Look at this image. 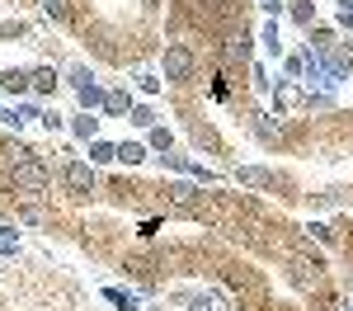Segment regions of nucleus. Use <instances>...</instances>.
I'll return each instance as SVG.
<instances>
[{"mask_svg":"<svg viewBox=\"0 0 353 311\" xmlns=\"http://www.w3.org/2000/svg\"><path fill=\"white\" fill-rule=\"evenodd\" d=\"M10 174H14V184H19V189H28V194L52 189V170L43 165L33 151H19V161H14V170H10Z\"/></svg>","mask_w":353,"mask_h":311,"instance_id":"nucleus-1","label":"nucleus"},{"mask_svg":"<svg viewBox=\"0 0 353 311\" xmlns=\"http://www.w3.org/2000/svg\"><path fill=\"white\" fill-rule=\"evenodd\" d=\"M165 81H174V85L193 81V52L184 43H170L165 48Z\"/></svg>","mask_w":353,"mask_h":311,"instance_id":"nucleus-2","label":"nucleus"},{"mask_svg":"<svg viewBox=\"0 0 353 311\" xmlns=\"http://www.w3.org/2000/svg\"><path fill=\"white\" fill-rule=\"evenodd\" d=\"M165 194H170V208L179 217H198L203 212V189H193V184H170Z\"/></svg>","mask_w":353,"mask_h":311,"instance_id":"nucleus-3","label":"nucleus"},{"mask_svg":"<svg viewBox=\"0 0 353 311\" xmlns=\"http://www.w3.org/2000/svg\"><path fill=\"white\" fill-rule=\"evenodd\" d=\"M61 179H66L71 194H94V170L81 165V161H66V165H61Z\"/></svg>","mask_w":353,"mask_h":311,"instance_id":"nucleus-4","label":"nucleus"},{"mask_svg":"<svg viewBox=\"0 0 353 311\" xmlns=\"http://www.w3.org/2000/svg\"><path fill=\"white\" fill-rule=\"evenodd\" d=\"M236 179L250 184V189H278V174L264 170V165H241V170H236Z\"/></svg>","mask_w":353,"mask_h":311,"instance_id":"nucleus-5","label":"nucleus"},{"mask_svg":"<svg viewBox=\"0 0 353 311\" xmlns=\"http://www.w3.org/2000/svg\"><path fill=\"white\" fill-rule=\"evenodd\" d=\"M0 90H5V94H28V90H33V76L10 66V71H0Z\"/></svg>","mask_w":353,"mask_h":311,"instance_id":"nucleus-6","label":"nucleus"},{"mask_svg":"<svg viewBox=\"0 0 353 311\" xmlns=\"http://www.w3.org/2000/svg\"><path fill=\"white\" fill-rule=\"evenodd\" d=\"M321 259H292V279L301 283V288H311V283H321Z\"/></svg>","mask_w":353,"mask_h":311,"instance_id":"nucleus-7","label":"nucleus"},{"mask_svg":"<svg viewBox=\"0 0 353 311\" xmlns=\"http://www.w3.org/2000/svg\"><path fill=\"white\" fill-rule=\"evenodd\" d=\"M104 113H132V94L128 90H104Z\"/></svg>","mask_w":353,"mask_h":311,"instance_id":"nucleus-8","label":"nucleus"},{"mask_svg":"<svg viewBox=\"0 0 353 311\" xmlns=\"http://www.w3.org/2000/svg\"><path fill=\"white\" fill-rule=\"evenodd\" d=\"M76 99H81V109H85V113L104 109V90H99V85H94V81L85 85V90H76Z\"/></svg>","mask_w":353,"mask_h":311,"instance_id":"nucleus-9","label":"nucleus"},{"mask_svg":"<svg viewBox=\"0 0 353 311\" xmlns=\"http://www.w3.org/2000/svg\"><path fill=\"white\" fill-rule=\"evenodd\" d=\"M33 76V94H52L57 90V71L52 66H38V71H28Z\"/></svg>","mask_w":353,"mask_h":311,"instance_id":"nucleus-10","label":"nucleus"},{"mask_svg":"<svg viewBox=\"0 0 353 311\" xmlns=\"http://www.w3.org/2000/svg\"><path fill=\"white\" fill-rule=\"evenodd\" d=\"M90 161H94V165H109V161H118V146H113V141H90Z\"/></svg>","mask_w":353,"mask_h":311,"instance_id":"nucleus-11","label":"nucleus"},{"mask_svg":"<svg viewBox=\"0 0 353 311\" xmlns=\"http://www.w3.org/2000/svg\"><path fill=\"white\" fill-rule=\"evenodd\" d=\"M71 132L81 141H94V132H99V118H90V113H76V123H71Z\"/></svg>","mask_w":353,"mask_h":311,"instance_id":"nucleus-12","label":"nucleus"},{"mask_svg":"<svg viewBox=\"0 0 353 311\" xmlns=\"http://www.w3.org/2000/svg\"><path fill=\"white\" fill-rule=\"evenodd\" d=\"M118 161H123V165H141V161H146V146H141V141H123V146H118Z\"/></svg>","mask_w":353,"mask_h":311,"instance_id":"nucleus-13","label":"nucleus"},{"mask_svg":"<svg viewBox=\"0 0 353 311\" xmlns=\"http://www.w3.org/2000/svg\"><path fill=\"white\" fill-rule=\"evenodd\" d=\"M104 297H109L118 311H141V307H137V297H132V292H123V288H104Z\"/></svg>","mask_w":353,"mask_h":311,"instance_id":"nucleus-14","label":"nucleus"},{"mask_svg":"<svg viewBox=\"0 0 353 311\" xmlns=\"http://www.w3.org/2000/svg\"><path fill=\"white\" fill-rule=\"evenodd\" d=\"M292 19H297L301 28H311L316 24V5H311V0H297V5H292Z\"/></svg>","mask_w":353,"mask_h":311,"instance_id":"nucleus-15","label":"nucleus"},{"mask_svg":"<svg viewBox=\"0 0 353 311\" xmlns=\"http://www.w3.org/2000/svg\"><path fill=\"white\" fill-rule=\"evenodd\" d=\"M128 123H132V128H156V113L146 109V104H137V109L128 113Z\"/></svg>","mask_w":353,"mask_h":311,"instance_id":"nucleus-16","label":"nucleus"},{"mask_svg":"<svg viewBox=\"0 0 353 311\" xmlns=\"http://www.w3.org/2000/svg\"><path fill=\"white\" fill-rule=\"evenodd\" d=\"M174 137H170V128H151V151H170Z\"/></svg>","mask_w":353,"mask_h":311,"instance_id":"nucleus-17","label":"nucleus"},{"mask_svg":"<svg viewBox=\"0 0 353 311\" xmlns=\"http://www.w3.org/2000/svg\"><path fill=\"white\" fill-rule=\"evenodd\" d=\"M259 43H264V48H269L273 57L283 52V43H278V24H264V38H259Z\"/></svg>","mask_w":353,"mask_h":311,"instance_id":"nucleus-18","label":"nucleus"},{"mask_svg":"<svg viewBox=\"0 0 353 311\" xmlns=\"http://www.w3.org/2000/svg\"><path fill=\"white\" fill-rule=\"evenodd\" d=\"M306 236H316L321 245H330V241H334V231H330V226H321V222H311V226H306Z\"/></svg>","mask_w":353,"mask_h":311,"instance_id":"nucleus-19","label":"nucleus"},{"mask_svg":"<svg viewBox=\"0 0 353 311\" xmlns=\"http://www.w3.org/2000/svg\"><path fill=\"white\" fill-rule=\"evenodd\" d=\"M28 28L19 24V19H5V24H0V38H24Z\"/></svg>","mask_w":353,"mask_h":311,"instance_id":"nucleus-20","label":"nucleus"},{"mask_svg":"<svg viewBox=\"0 0 353 311\" xmlns=\"http://www.w3.org/2000/svg\"><path fill=\"white\" fill-rule=\"evenodd\" d=\"M90 81H94V76H90V66H76V71H71V90H85Z\"/></svg>","mask_w":353,"mask_h":311,"instance_id":"nucleus-21","label":"nucleus"},{"mask_svg":"<svg viewBox=\"0 0 353 311\" xmlns=\"http://www.w3.org/2000/svg\"><path fill=\"white\" fill-rule=\"evenodd\" d=\"M0 123H5V128H14V132L24 128V118H19V109H0Z\"/></svg>","mask_w":353,"mask_h":311,"instance_id":"nucleus-22","label":"nucleus"},{"mask_svg":"<svg viewBox=\"0 0 353 311\" xmlns=\"http://www.w3.org/2000/svg\"><path fill=\"white\" fill-rule=\"evenodd\" d=\"M137 90H141V94H156V90H161V81L146 71V76H137Z\"/></svg>","mask_w":353,"mask_h":311,"instance_id":"nucleus-23","label":"nucleus"},{"mask_svg":"<svg viewBox=\"0 0 353 311\" xmlns=\"http://www.w3.org/2000/svg\"><path fill=\"white\" fill-rule=\"evenodd\" d=\"M43 14H48V19H61V14H66V5H61V0H43Z\"/></svg>","mask_w":353,"mask_h":311,"instance_id":"nucleus-24","label":"nucleus"},{"mask_svg":"<svg viewBox=\"0 0 353 311\" xmlns=\"http://www.w3.org/2000/svg\"><path fill=\"white\" fill-rule=\"evenodd\" d=\"M165 165H174V170H184V174H189L193 161H189V156H165Z\"/></svg>","mask_w":353,"mask_h":311,"instance_id":"nucleus-25","label":"nucleus"},{"mask_svg":"<svg viewBox=\"0 0 353 311\" xmlns=\"http://www.w3.org/2000/svg\"><path fill=\"white\" fill-rule=\"evenodd\" d=\"M43 128H48V132H57V128H61V113L48 109V113H43Z\"/></svg>","mask_w":353,"mask_h":311,"instance_id":"nucleus-26","label":"nucleus"},{"mask_svg":"<svg viewBox=\"0 0 353 311\" xmlns=\"http://www.w3.org/2000/svg\"><path fill=\"white\" fill-rule=\"evenodd\" d=\"M264 14H269V19H278V14H283V0H264Z\"/></svg>","mask_w":353,"mask_h":311,"instance_id":"nucleus-27","label":"nucleus"},{"mask_svg":"<svg viewBox=\"0 0 353 311\" xmlns=\"http://www.w3.org/2000/svg\"><path fill=\"white\" fill-rule=\"evenodd\" d=\"M339 24H344V28H353V10H339Z\"/></svg>","mask_w":353,"mask_h":311,"instance_id":"nucleus-28","label":"nucleus"},{"mask_svg":"<svg viewBox=\"0 0 353 311\" xmlns=\"http://www.w3.org/2000/svg\"><path fill=\"white\" fill-rule=\"evenodd\" d=\"M10 236H14V226H5V222H0V241H10Z\"/></svg>","mask_w":353,"mask_h":311,"instance_id":"nucleus-29","label":"nucleus"},{"mask_svg":"<svg viewBox=\"0 0 353 311\" xmlns=\"http://www.w3.org/2000/svg\"><path fill=\"white\" fill-rule=\"evenodd\" d=\"M339 5H344V10H353V0H339Z\"/></svg>","mask_w":353,"mask_h":311,"instance_id":"nucleus-30","label":"nucleus"},{"mask_svg":"<svg viewBox=\"0 0 353 311\" xmlns=\"http://www.w3.org/2000/svg\"><path fill=\"white\" fill-rule=\"evenodd\" d=\"M344 311H353V307H344Z\"/></svg>","mask_w":353,"mask_h":311,"instance_id":"nucleus-31","label":"nucleus"}]
</instances>
